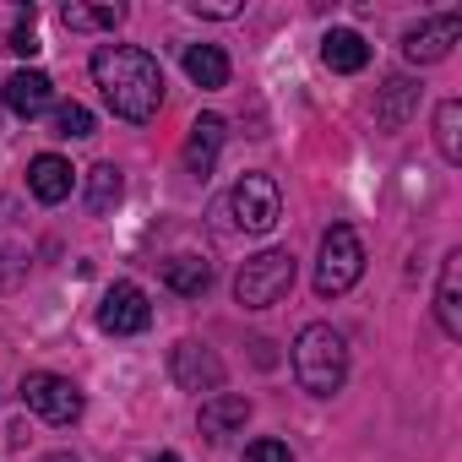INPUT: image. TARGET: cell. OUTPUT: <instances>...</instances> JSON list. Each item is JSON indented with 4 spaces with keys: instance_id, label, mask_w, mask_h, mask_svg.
Here are the masks:
<instances>
[{
    "instance_id": "cell-1",
    "label": "cell",
    "mask_w": 462,
    "mask_h": 462,
    "mask_svg": "<svg viewBox=\"0 0 462 462\" xmlns=\"http://www.w3.org/2000/svg\"><path fill=\"white\" fill-rule=\"evenodd\" d=\"M88 71H93L104 104H109L120 120L147 125V120L163 109V66H158L147 50H136V44H104V50H93Z\"/></svg>"
},
{
    "instance_id": "cell-2",
    "label": "cell",
    "mask_w": 462,
    "mask_h": 462,
    "mask_svg": "<svg viewBox=\"0 0 462 462\" xmlns=\"http://www.w3.org/2000/svg\"><path fill=\"white\" fill-rule=\"evenodd\" d=\"M294 381L310 397H337L343 392V381H348V343H343L337 327H327V321L300 327V337H294Z\"/></svg>"
},
{
    "instance_id": "cell-3",
    "label": "cell",
    "mask_w": 462,
    "mask_h": 462,
    "mask_svg": "<svg viewBox=\"0 0 462 462\" xmlns=\"http://www.w3.org/2000/svg\"><path fill=\"white\" fill-rule=\"evenodd\" d=\"M212 217L245 228V235H273L278 217H283V190H278L273 174H240L235 190H228V196L212 207Z\"/></svg>"
},
{
    "instance_id": "cell-4",
    "label": "cell",
    "mask_w": 462,
    "mask_h": 462,
    "mask_svg": "<svg viewBox=\"0 0 462 462\" xmlns=\"http://www.w3.org/2000/svg\"><path fill=\"white\" fill-rule=\"evenodd\" d=\"M359 278H365V245H359V235L348 223H332L321 235V251H316V294L343 300Z\"/></svg>"
},
{
    "instance_id": "cell-5",
    "label": "cell",
    "mask_w": 462,
    "mask_h": 462,
    "mask_svg": "<svg viewBox=\"0 0 462 462\" xmlns=\"http://www.w3.org/2000/svg\"><path fill=\"white\" fill-rule=\"evenodd\" d=\"M294 251H262V256H251L240 273H235V300L245 305V310H273L289 289H294Z\"/></svg>"
},
{
    "instance_id": "cell-6",
    "label": "cell",
    "mask_w": 462,
    "mask_h": 462,
    "mask_svg": "<svg viewBox=\"0 0 462 462\" xmlns=\"http://www.w3.org/2000/svg\"><path fill=\"white\" fill-rule=\"evenodd\" d=\"M23 408L39 413L44 424H77L82 419V386L55 375V370H33V375H23Z\"/></svg>"
},
{
    "instance_id": "cell-7",
    "label": "cell",
    "mask_w": 462,
    "mask_h": 462,
    "mask_svg": "<svg viewBox=\"0 0 462 462\" xmlns=\"http://www.w3.org/2000/svg\"><path fill=\"white\" fill-rule=\"evenodd\" d=\"M98 327H104L109 337H136V332H147V327H152L147 294H142L136 283H115V289L98 300Z\"/></svg>"
},
{
    "instance_id": "cell-8",
    "label": "cell",
    "mask_w": 462,
    "mask_h": 462,
    "mask_svg": "<svg viewBox=\"0 0 462 462\" xmlns=\"http://www.w3.org/2000/svg\"><path fill=\"white\" fill-rule=\"evenodd\" d=\"M169 375H174L180 392H217V386H223V359H217L207 343L185 337V343L169 348Z\"/></svg>"
},
{
    "instance_id": "cell-9",
    "label": "cell",
    "mask_w": 462,
    "mask_h": 462,
    "mask_svg": "<svg viewBox=\"0 0 462 462\" xmlns=\"http://www.w3.org/2000/svg\"><path fill=\"white\" fill-rule=\"evenodd\" d=\"M457 39H462V12H440V17H430V23H419V28L402 33V55L413 66H435V60L451 55Z\"/></svg>"
},
{
    "instance_id": "cell-10",
    "label": "cell",
    "mask_w": 462,
    "mask_h": 462,
    "mask_svg": "<svg viewBox=\"0 0 462 462\" xmlns=\"http://www.w3.org/2000/svg\"><path fill=\"white\" fill-rule=\"evenodd\" d=\"M0 98H6V109H12V115L33 120V115L55 109V82H50L39 66H23V71H12L6 82H0Z\"/></svg>"
},
{
    "instance_id": "cell-11",
    "label": "cell",
    "mask_w": 462,
    "mask_h": 462,
    "mask_svg": "<svg viewBox=\"0 0 462 462\" xmlns=\"http://www.w3.org/2000/svg\"><path fill=\"white\" fill-rule=\"evenodd\" d=\"M196 424H201V435H207L212 446L228 440V435H240V430L251 424V397H240V392H212V397L201 402Z\"/></svg>"
},
{
    "instance_id": "cell-12",
    "label": "cell",
    "mask_w": 462,
    "mask_h": 462,
    "mask_svg": "<svg viewBox=\"0 0 462 462\" xmlns=\"http://www.w3.org/2000/svg\"><path fill=\"white\" fill-rule=\"evenodd\" d=\"M0 50L17 55V60H33L44 44H39V6H23V0H0Z\"/></svg>"
},
{
    "instance_id": "cell-13",
    "label": "cell",
    "mask_w": 462,
    "mask_h": 462,
    "mask_svg": "<svg viewBox=\"0 0 462 462\" xmlns=\"http://www.w3.org/2000/svg\"><path fill=\"white\" fill-rule=\"evenodd\" d=\"M223 136H228V125H223L217 115H201V120L190 125V136H185V174H196V180H207V174L217 169V152H223Z\"/></svg>"
},
{
    "instance_id": "cell-14",
    "label": "cell",
    "mask_w": 462,
    "mask_h": 462,
    "mask_svg": "<svg viewBox=\"0 0 462 462\" xmlns=\"http://www.w3.org/2000/svg\"><path fill=\"white\" fill-rule=\"evenodd\" d=\"M71 185H77V169H71L60 152H39V158L28 163V190H33L44 207L66 201V196H71Z\"/></svg>"
},
{
    "instance_id": "cell-15",
    "label": "cell",
    "mask_w": 462,
    "mask_h": 462,
    "mask_svg": "<svg viewBox=\"0 0 462 462\" xmlns=\"http://www.w3.org/2000/svg\"><path fill=\"white\" fill-rule=\"evenodd\" d=\"M435 321L446 337H462V251H451L440 262V283H435Z\"/></svg>"
},
{
    "instance_id": "cell-16",
    "label": "cell",
    "mask_w": 462,
    "mask_h": 462,
    "mask_svg": "<svg viewBox=\"0 0 462 462\" xmlns=\"http://www.w3.org/2000/svg\"><path fill=\"white\" fill-rule=\"evenodd\" d=\"M413 109H419V82L413 77H386L381 93H375V125L381 131H402Z\"/></svg>"
},
{
    "instance_id": "cell-17",
    "label": "cell",
    "mask_w": 462,
    "mask_h": 462,
    "mask_svg": "<svg viewBox=\"0 0 462 462\" xmlns=\"http://www.w3.org/2000/svg\"><path fill=\"white\" fill-rule=\"evenodd\" d=\"M321 60H327V71L354 77V71H365V66H370V44H365L354 28H332V33L321 39Z\"/></svg>"
},
{
    "instance_id": "cell-18",
    "label": "cell",
    "mask_w": 462,
    "mask_h": 462,
    "mask_svg": "<svg viewBox=\"0 0 462 462\" xmlns=\"http://www.w3.org/2000/svg\"><path fill=\"white\" fill-rule=\"evenodd\" d=\"M185 77L196 82V88H207V93H217V88H228V55L217 50V44H185Z\"/></svg>"
},
{
    "instance_id": "cell-19",
    "label": "cell",
    "mask_w": 462,
    "mask_h": 462,
    "mask_svg": "<svg viewBox=\"0 0 462 462\" xmlns=\"http://www.w3.org/2000/svg\"><path fill=\"white\" fill-rule=\"evenodd\" d=\"M163 283H169L180 300H201V294L212 289V262H201V256H174V262L163 267Z\"/></svg>"
},
{
    "instance_id": "cell-20",
    "label": "cell",
    "mask_w": 462,
    "mask_h": 462,
    "mask_svg": "<svg viewBox=\"0 0 462 462\" xmlns=\"http://www.w3.org/2000/svg\"><path fill=\"white\" fill-rule=\"evenodd\" d=\"M120 196H125V174H120L115 163H93V169H88V212L104 217V212L120 207Z\"/></svg>"
},
{
    "instance_id": "cell-21",
    "label": "cell",
    "mask_w": 462,
    "mask_h": 462,
    "mask_svg": "<svg viewBox=\"0 0 462 462\" xmlns=\"http://www.w3.org/2000/svg\"><path fill=\"white\" fill-rule=\"evenodd\" d=\"M66 28H77V33H115L120 23H125V6H115V0H109V6H82V0H66Z\"/></svg>"
},
{
    "instance_id": "cell-22",
    "label": "cell",
    "mask_w": 462,
    "mask_h": 462,
    "mask_svg": "<svg viewBox=\"0 0 462 462\" xmlns=\"http://www.w3.org/2000/svg\"><path fill=\"white\" fill-rule=\"evenodd\" d=\"M435 147H440L446 163H462V104L457 98H446L435 109Z\"/></svg>"
},
{
    "instance_id": "cell-23",
    "label": "cell",
    "mask_w": 462,
    "mask_h": 462,
    "mask_svg": "<svg viewBox=\"0 0 462 462\" xmlns=\"http://www.w3.org/2000/svg\"><path fill=\"white\" fill-rule=\"evenodd\" d=\"M55 136H93V115L82 104H55Z\"/></svg>"
},
{
    "instance_id": "cell-24",
    "label": "cell",
    "mask_w": 462,
    "mask_h": 462,
    "mask_svg": "<svg viewBox=\"0 0 462 462\" xmlns=\"http://www.w3.org/2000/svg\"><path fill=\"white\" fill-rule=\"evenodd\" d=\"M245 462H294V451H289L283 440L262 435V440H251V446H245Z\"/></svg>"
},
{
    "instance_id": "cell-25",
    "label": "cell",
    "mask_w": 462,
    "mask_h": 462,
    "mask_svg": "<svg viewBox=\"0 0 462 462\" xmlns=\"http://www.w3.org/2000/svg\"><path fill=\"white\" fill-rule=\"evenodd\" d=\"M190 12H196V17H217V23H223V17H240L235 0H223V6H201V0H190Z\"/></svg>"
},
{
    "instance_id": "cell-26",
    "label": "cell",
    "mask_w": 462,
    "mask_h": 462,
    "mask_svg": "<svg viewBox=\"0 0 462 462\" xmlns=\"http://www.w3.org/2000/svg\"><path fill=\"white\" fill-rule=\"evenodd\" d=\"M39 462H77L71 451H50V457H39Z\"/></svg>"
},
{
    "instance_id": "cell-27",
    "label": "cell",
    "mask_w": 462,
    "mask_h": 462,
    "mask_svg": "<svg viewBox=\"0 0 462 462\" xmlns=\"http://www.w3.org/2000/svg\"><path fill=\"white\" fill-rule=\"evenodd\" d=\"M147 462H180V457H174V451H158V457H147Z\"/></svg>"
}]
</instances>
